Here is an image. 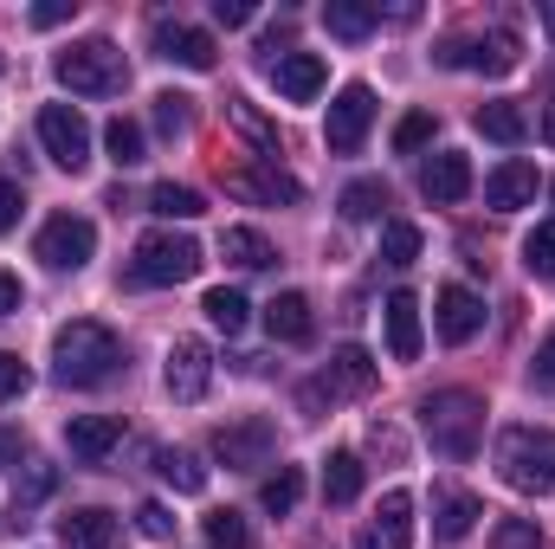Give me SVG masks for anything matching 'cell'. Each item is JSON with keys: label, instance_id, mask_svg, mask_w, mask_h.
Wrapping results in <instances>:
<instances>
[{"label": "cell", "instance_id": "3", "mask_svg": "<svg viewBox=\"0 0 555 549\" xmlns=\"http://www.w3.org/2000/svg\"><path fill=\"white\" fill-rule=\"evenodd\" d=\"M420 420H426V439L446 452V459H472L478 439H485V401L472 388H439L420 401Z\"/></svg>", "mask_w": 555, "mask_h": 549}, {"label": "cell", "instance_id": "40", "mask_svg": "<svg viewBox=\"0 0 555 549\" xmlns=\"http://www.w3.org/2000/svg\"><path fill=\"white\" fill-rule=\"evenodd\" d=\"M491 549H543V531H537V518H504V524L491 531Z\"/></svg>", "mask_w": 555, "mask_h": 549}, {"label": "cell", "instance_id": "26", "mask_svg": "<svg viewBox=\"0 0 555 549\" xmlns=\"http://www.w3.org/2000/svg\"><path fill=\"white\" fill-rule=\"evenodd\" d=\"M220 253H227L233 266H246V272H266V266L278 259L272 240H266L259 227H227V233H220Z\"/></svg>", "mask_w": 555, "mask_h": 549}, {"label": "cell", "instance_id": "42", "mask_svg": "<svg viewBox=\"0 0 555 549\" xmlns=\"http://www.w3.org/2000/svg\"><path fill=\"white\" fill-rule=\"evenodd\" d=\"M188 104H194V98L162 91V98H155V130H162V137H181V130H188Z\"/></svg>", "mask_w": 555, "mask_h": 549}, {"label": "cell", "instance_id": "31", "mask_svg": "<svg viewBox=\"0 0 555 549\" xmlns=\"http://www.w3.org/2000/svg\"><path fill=\"white\" fill-rule=\"evenodd\" d=\"M323 498H330V505H356V498H362V459H356V452H336V459H330Z\"/></svg>", "mask_w": 555, "mask_h": 549}, {"label": "cell", "instance_id": "14", "mask_svg": "<svg viewBox=\"0 0 555 549\" xmlns=\"http://www.w3.org/2000/svg\"><path fill=\"white\" fill-rule=\"evenodd\" d=\"M356 549H414V498L408 491H388L375 524L356 537Z\"/></svg>", "mask_w": 555, "mask_h": 549}, {"label": "cell", "instance_id": "13", "mask_svg": "<svg viewBox=\"0 0 555 549\" xmlns=\"http://www.w3.org/2000/svg\"><path fill=\"white\" fill-rule=\"evenodd\" d=\"M537 188H543V181H537V162H517V155H511V162H498V168L485 175V207L517 214V207L537 201Z\"/></svg>", "mask_w": 555, "mask_h": 549}, {"label": "cell", "instance_id": "18", "mask_svg": "<svg viewBox=\"0 0 555 549\" xmlns=\"http://www.w3.org/2000/svg\"><path fill=\"white\" fill-rule=\"evenodd\" d=\"M117 439H124V420H117V413H78V420L65 426V446H72V459H85V465L111 459Z\"/></svg>", "mask_w": 555, "mask_h": 549}, {"label": "cell", "instance_id": "1", "mask_svg": "<svg viewBox=\"0 0 555 549\" xmlns=\"http://www.w3.org/2000/svg\"><path fill=\"white\" fill-rule=\"evenodd\" d=\"M117 362H124V343H117V330L98 323V317H72V323L52 336V375H59L65 388H98V382L117 375Z\"/></svg>", "mask_w": 555, "mask_h": 549}, {"label": "cell", "instance_id": "36", "mask_svg": "<svg viewBox=\"0 0 555 549\" xmlns=\"http://www.w3.org/2000/svg\"><path fill=\"white\" fill-rule=\"evenodd\" d=\"M382 259H388V266H414L420 259V227L414 220H388V227H382Z\"/></svg>", "mask_w": 555, "mask_h": 549}, {"label": "cell", "instance_id": "51", "mask_svg": "<svg viewBox=\"0 0 555 549\" xmlns=\"http://www.w3.org/2000/svg\"><path fill=\"white\" fill-rule=\"evenodd\" d=\"M543 137L555 142V98H550V104H543Z\"/></svg>", "mask_w": 555, "mask_h": 549}, {"label": "cell", "instance_id": "30", "mask_svg": "<svg viewBox=\"0 0 555 549\" xmlns=\"http://www.w3.org/2000/svg\"><path fill=\"white\" fill-rule=\"evenodd\" d=\"M155 472H162L175 491H188V498H194V491H207V465H201L194 452H168V446H162V452H155Z\"/></svg>", "mask_w": 555, "mask_h": 549}, {"label": "cell", "instance_id": "10", "mask_svg": "<svg viewBox=\"0 0 555 549\" xmlns=\"http://www.w3.org/2000/svg\"><path fill=\"white\" fill-rule=\"evenodd\" d=\"M369 124H375V91H369V85H343V91H336V104H330L323 137H330L336 155H356L362 137H369Z\"/></svg>", "mask_w": 555, "mask_h": 549}, {"label": "cell", "instance_id": "48", "mask_svg": "<svg viewBox=\"0 0 555 549\" xmlns=\"http://www.w3.org/2000/svg\"><path fill=\"white\" fill-rule=\"evenodd\" d=\"M530 382H537L543 395H555V336L543 343V349H537V369H530Z\"/></svg>", "mask_w": 555, "mask_h": 549}, {"label": "cell", "instance_id": "22", "mask_svg": "<svg viewBox=\"0 0 555 549\" xmlns=\"http://www.w3.org/2000/svg\"><path fill=\"white\" fill-rule=\"evenodd\" d=\"M478 518H485V505H478L472 491H433V537L459 544V537H472Z\"/></svg>", "mask_w": 555, "mask_h": 549}, {"label": "cell", "instance_id": "21", "mask_svg": "<svg viewBox=\"0 0 555 549\" xmlns=\"http://www.w3.org/2000/svg\"><path fill=\"white\" fill-rule=\"evenodd\" d=\"M382 317H388V356L395 362H414L420 356V297L414 291H395L382 304Z\"/></svg>", "mask_w": 555, "mask_h": 549}, {"label": "cell", "instance_id": "5", "mask_svg": "<svg viewBox=\"0 0 555 549\" xmlns=\"http://www.w3.org/2000/svg\"><path fill=\"white\" fill-rule=\"evenodd\" d=\"M207 266L201 259V240L188 233H142L137 240V259H130V284H181Z\"/></svg>", "mask_w": 555, "mask_h": 549}, {"label": "cell", "instance_id": "12", "mask_svg": "<svg viewBox=\"0 0 555 549\" xmlns=\"http://www.w3.org/2000/svg\"><path fill=\"white\" fill-rule=\"evenodd\" d=\"M155 59L188 65V72H214V39L201 26H181V20H155Z\"/></svg>", "mask_w": 555, "mask_h": 549}, {"label": "cell", "instance_id": "49", "mask_svg": "<svg viewBox=\"0 0 555 549\" xmlns=\"http://www.w3.org/2000/svg\"><path fill=\"white\" fill-rule=\"evenodd\" d=\"M13 310H20V278L0 272V317H13Z\"/></svg>", "mask_w": 555, "mask_h": 549}, {"label": "cell", "instance_id": "16", "mask_svg": "<svg viewBox=\"0 0 555 549\" xmlns=\"http://www.w3.org/2000/svg\"><path fill=\"white\" fill-rule=\"evenodd\" d=\"M272 85L291 98V104H310L323 85H330V65L317 52H278L272 59Z\"/></svg>", "mask_w": 555, "mask_h": 549}, {"label": "cell", "instance_id": "33", "mask_svg": "<svg viewBox=\"0 0 555 549\" xmlns=\"http://www.w3.org/2000/svg\"><path fill=\"white\" fill-rule=\"evenodd\" d=\"M297 498H304V472H297V465H278L272 478H266V491H259V505H266L272 518H291Z\"/></svg>", "mask_w": 555, "mask_h": 549}, {"label": "cell", "instance_id": "38", "mask_svg": "<svg viewBox=\"0 0 555 549\" xmlns=\"http://www.w3.org/2000/svg\"><path fill=\"white\" fill-rule=\"evenodd\" d=\"M52 485H59V465H39V459H33V465H26V478L13 485V505H20V511H33L39 498H52Z\"/></svg>", "mask_w": 555, "mask_h": 549}, {"label": "cell", "instance_id": "23", "mask_svg": "<svg viewBox=\"0 0 555 549\" xmlns=\"http://www.w3.org/2000/svg\"><path fill=\"white\" fill-rule=\"evenodd\" d=\"M227 188L233 194H253V201H304V181L297 175H278V168H233L227 175Z\"/></svg>", "mask_w": 555, "mask_h": 549}, {"label": "cell", "instance_id": "7", "mask_svg": "<svg viewBox=\"0 0 555 549\" xmlns=\"http://www.w3.org/2000/svg\"><path fill=\"white\" fill-rule=\"evenodd\" d=\"M52 272H85L91 266V253H98V227L85 220V214H52L46 227H39V246H33Z\"/></svg>", "mask_w": 555, "mask_h": 549}, {"label": "cell", "instance_id": "46", "mask_svg": "<svg viewBox=\"0 0 555 549\" xmlns=\"http://www.w3.org/2000/svg\"><path fill=\"white\" fill-rule=\"evenodd\" d=\"M214 20H220V26H253L259 7H253V0H214Z\"/></svg>", "mask_w": 555, "mask_h": 549}, {"label": "cell", "instance_id": "52", "mask_svg": "<svg viewBox=\"0 0 555 549\" xmlns=\"http://www.w3.org/2000/svg\"><path fill=\"white\" fill-rule=\"evenodd\" d=\"M543 20H550V33H555V0H550V7H543Z\"/></svg>", "mask_w": 555, "mask_h": 549}, {"label": "cell", "instance_id": "39", "mask_svg": "<svg viewBox=\"0 0 555 549\" xmlns=\"http://www.w3.org/2000/svg\"><path fill=\"white\" fill-rule=\"evenodd\" d=\"M369 452L388 459V465H401V459H408V433H401L395 420H369Z\"/></svg>", "mask_w": 555, "mask_h": 549}, {"label": "cell", "instance_id": "34", "mask_svg": "<svg viewBox=\"0 0 555 549\" xmlns=\"http://www.w3.org/2000/svg\"><path fill=\"white\" fill-rule=\"evenodd\" d=\"M201 531H207V549H253V524L240 511H207Z\"/></svg>", "mask_w": 555, "mask_h": 549}, {"label": "cell", "instance_id": "6", "mask_svg": "<svg viewBox=\"0 0 555 549\" xmlns=\"http://www.w3.org/2000/svg\"><path fill=\"white\" fill-rule=\"evenodd\" d=\"M446 65L459 72H485V78H504L524 65V39L511 26H491V33H472V39H452L446 46Z\"/></svg>", "mask_w": 555, "mask_h": 549}, {"label": "cell", "instance_id": "8", "mask_svg": "<svg viewBox=\"0 0 555 549\" xmlns=\"http://www.w3.org/2000/svg\"><path fill=\"white\" fill-rule=\"evenodd\" d=\"M39 142H46V155H52L59 168H72V175L91 168V124H85L72 104H46V111H39Z\"/></svg>", "mask_w": 555, "mask_h": 549}, {"label": "cell", "instance_id": "11", "mask_svg": "<svg viewBox=\"0 0 555 549\" xmlns=\"http://www.w3.org/2000/svg\"><path fill=\"white\" fill-rule=\"evenodd\" d=\"M162 382H168V395H175V401H201V395L214 388V349H207L201 336H175Z\"/></svg>", "mask_w": 555, "mask_h": 549}, {"label": "cell", "instance_id": "25", "mask_svg": "<svg viewBox=\"0 0 555 549\" xmlns=\"http://www.w3.org/2000/svg\"><path fill=\"white\" fill-rule=\"evenodd\" d=\"M323 26L336 39H369L382 26V7H369V0H323Z\"/></svg>", "mask_w": 555, "mask_h": 549}, {"label": "cell", "instance_id": "44", "mask_svg": "<svg viewBox=\"0 0 555 549\" xmlns=\"http://www.w3.org/2000/svg\"><path fill=\"white\" fill-rule=\"evenodd\" d=\"M137 531H142V537H155V544H168V537H175L168 505H142V511H137Z\"/></svg>", "mask_w": 555, "mask_h": 549}, {"label": "cell", "instance_id": "47", "mask_svg": "<svg viewBox=\"0 0 555 549\" xmlns=\"http://www.w3.org/2000/svg\"><path fill=\"white\" fill-rule=\"evenodd\" d=\"M72 13H78V0H39L33 7V26H65Z\"/></svg>", "mask_w": 555, "mask_h": 549}, {"label": "cell", "instance_id": "9", "mask_svg": "<svg viewBox=\"0 0 555 549\" xmlns=\"http://www.w3.org/2000/svg\"><path fill=\"white\" fill-rule=\"evenodd\" d=\"M272 452H278L272 420H233V426L214 433V459L227 472H259V465H272Z\"/></svg>", "mask_w": 555, "mask_h": 549}, {"label": "cell", "instance_id": "20", "mask_svg": "<svg viewBox=\"0 0 555 549\" xmlns=\"http://www.w3.org/2000/svg\"><path fill=\"white\" fill-rule=\"evenodd\" d=\"M266 330H272V343H310V336H317L310 297H304V291H278L272 304H266Z\"/></svg>", "mask_w": 555, "mask_h": 549}, {"label": "cell", "instance_id": "37", "mask_svg": "<svg viewBox=\"0 0 555 549\" xmlns=\"http://www.w3.org/2000/svg\"><path fill=\"white\" fill-rule=\"evenodd\" d=\"M524 272L530 278H555V220H543V227L524 240Z\"/></svg>", "mask_w": 555, "mask_h": 549}, {"label": "cell", "instance_id": "17", "mask_svg": "<svg viewBox=\"0 0 555 549\" xmlns=\"http://www.w3.org/2000/svg\"><path fill=\"white\" fill-rule=\"evenodd\" d=\"M433 323H439V336H446V343H472V336L485 330V304H478L465 284H446V291H439V304H433Z\"/></svg>", "mask_w": 555, "mask_h": 549}, {"label": "cell", "instance_id": "41", "mask_svg": "<svg viewBox=\"0 0 555 549\" xmlns=\"http://www.w3.org/2000/svg\"><path fill=\"white\" fill-rule=\"evenodd\" d=\"M426 142H433V111H408V117L395 124V149L414 155V149H426Z\"/></svg>", "mask_w": 555, "mask_h": 549}, {"label": "cell", "instance_id": "45", "mask_svg": "<svg viewBox=\"0 0 555 549\" xmlns=\"http://www.w3.org/2000/svg\"><path fill=\"white\" fill-rule=\"evenodd\" d=\"M20 207H26L20 181H13V175H0V233H13V227H20Z\"/></svg>", "mask_w": 555, "mask_h": 549}, {"label": "cell", "instance_id": "35", "mask_svg": "<svg viewBox=\"0 0 555 549\" xmlns=\"http://www.w3.org/2000/svg\"><path fill=\"white\" fill-rule=\"evenodd\" d=\"M104 149H111V162H117V168H137V162H142V124H137V117H111Z\"/></svg>", "mask_w": 555, "mask_h": 549}, {"label": "cell", "instance_id": "50", "mask_svg": "<svg viewBox=\"0 0 555 549\" xmlns=\"http://www.w3.org/2000/svg\"><path fill=\"white\" fill-rule=\"evenodd\" d=\"M20 452H26V446H20V433H13V426H0V459H13V465H20Z\"/></svg>", "mask_w": 555, "mask_h": 549}, {"label": "cell", "instance_id": "15", "mask_svg": "<svg viewBox=\"0 0 555 549\" xmlns=\"http://www.w3.org/2000/svg\"><path fill=\"white\" fill-rule=\"evenodd\" d=\"M420 194H426V201H439V207L465 201V194H472V155H459V149H439V155L420 168Z\"/></svg>", "mask_w": 555, "mask_h": 549}, {"label": "cell", "instance_id": "28", "mask_svg": "<svg viewBox=\"0 0 555 549\" xmlns=\"http://www.w3.org/2000/svg\"><path fill=\"white\" fill-rule=\"evenodd\" d=\"M149 214H162V220H201V214H207V201H201V188L162 181V188L149 194Z\"/></svg>", "mask_w": 555, "mask_h": 549}, {"label": "cell", "instance_id": "4", "mask_svg": "<svg viewBox=\"0 0 555 549\" xmlns=\"http://www.w3.org/2000/svg\"><path fill=\"white\" fill-rule=\"evenodd\" d=\"M52 72H59V85L78 91V98H117V91L130 85V65H124V52H117L111 39H78V46H65V52L52 59Z\"/></svg>", "mask_w": 555, "mask_h": 549}, {"label": "cell", "instance_id": "29", "mask_svg": "<svg viewBox=\"0 0 555 549\" xmlns=\"http://www.w3.org/2000/svg\"><path fill=\"white\" fill-rule=\"evenodd\" d=\"M201 310H207V323H214V330H227V336H240V330H246V297H240L233 284H214V291L201 297Z\"/></svg>", "mask_w": 555, "mask_h": 549}, {"label": "cell", "instance_id": "24", "mask_svg": "<svg viewBox=\"0 0 555 549\" xmlns=\"http://www.w3.org/2000/svg\"><path fill=\"white\" fill-rule=\"evenodd\" d=\"M111 537H117V518H111V511H98V505H85V511L59 518V544H65V549H111Z\"/></svg>", "mask_w": 555, "mask_h": 549}, {"label": "cell", "instance_id": "32", "mask_svg": "<svg viewBox=\"0 0 555 549\" xmlns=\"http://www.w3.org/2000/svg\"><path fill=\"white\" fill-rule=\"evenodd\" d=\"M382 207H388V181H349L343 188V220H382Z\"/></svg>", "mask_w": 555, "mask_h": 549}, {"label": "cell", "instance_id": "19", "mask_svg": "<svg viewBox=\"0 0 555 549\" xmlns=\"http://www.w3.org/2000/svg\"><path fill=\"white\" fill-rule=\"evenodd\" d=\"M375 388V356L369 349H336L330 356V369H323V382H317V395H369Z\"/></svg>", "mask_w": 555, "mask_h": 549}, {"label": "cell", "instance_id": "27", "mask_svg": "<svg viewBox=\"0 0 555 549\" xmlns=\"http://www.w3.org/2000/svg\"><path fill=\"white\" fill-rule=\"evenodd\" d=\"M478 130H485L491 142H504V149H517V142L530 137V117H524L517 104L498 98V104H478Z\"/></svg>", "mask_w": 555, "mask_h": 549}, {"label": "cell", "instance_id": "43", "mask_svg": "<svg viewBox=\"0 0 555 549\" xmlns=\"http://www.w3.org/2000/svg\"><path fill=\"white\" fill-rule=\"evenodd\" d=\"M26 388H33L26 362H20V356H0V408H13V401H20Z\"/></svg>", "mask_w": 555, "mask_h": 549}, {"label": "cell", "instance_id": "2", "mask_svg": "<svg viewBox=\"0 0 555 549\" xmlns=\"http://www.w3.org/2000/svg\"><path fill=\"white\" fill-rule=\"evenodd\" d=\"M498 478L511 491L555 498V433L550 426H504L498 433Z\"/></svg>", "mask_w": 555, "mask_h": 549}]
</instances>
